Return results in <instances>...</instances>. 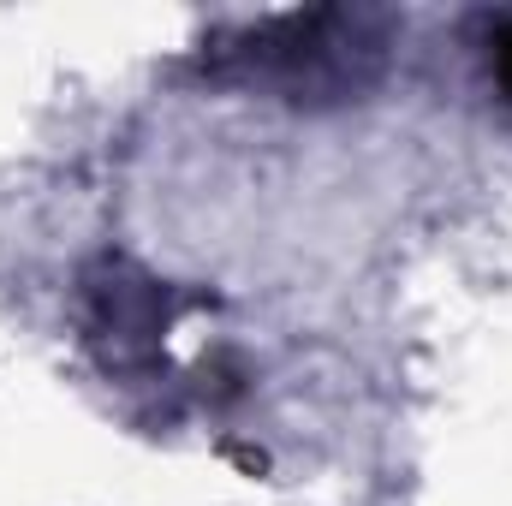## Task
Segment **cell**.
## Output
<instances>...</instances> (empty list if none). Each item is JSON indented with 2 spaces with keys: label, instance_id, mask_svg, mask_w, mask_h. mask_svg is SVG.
<instances>
[{
  "label": "cell",
  "instance_id": "1",
  "mask_svg": "<svg viewBox=\"0 0 512 506\" xmlns=\"http://www.w3.org/2000/svg\"><path fill=\"white\" fill-rule=\"evenodd\" d=\"M256 66L274 72V84L286 96H334L346 84H358V60L376 66V36L364 18H346V12H310V18H280L268 30L251 36Z\"/></svg>",
  "mask_w": 512,
  "mask_h": 506
},
{
  "label": "cell",
  "instance_id": "2",
  "mask_svg": "<svg viewBox=\"0 0 512 506\" xmlns=\"http://www.w3.org/2000/svg\"><path fill=\"white\" fill-rule=\"evenodd\" d=\"M84 304H90V340L102 352L108 370H155L167 328H173V298L161 280L137 274L131 262H102L84 280Z\"/></svg>",
  "mask_w": 512,
  "mask_h": 506
},
{
  "label": "cell",
  "instance_id": "3",
  "mask_svg": "<svg viewBox=\"0 0 512 506\" xmlns=\"http://www.w3.org/2000/svg\"><path fill=\"white\" fill-rule=\"evenodd\" d=\"M477 48H483L489 84L501 90V102L512 108V12H495V18L477 24Z\"/></svg>",
  "mask_w": 512,
  "mask_h": 506
}]
</instances>
